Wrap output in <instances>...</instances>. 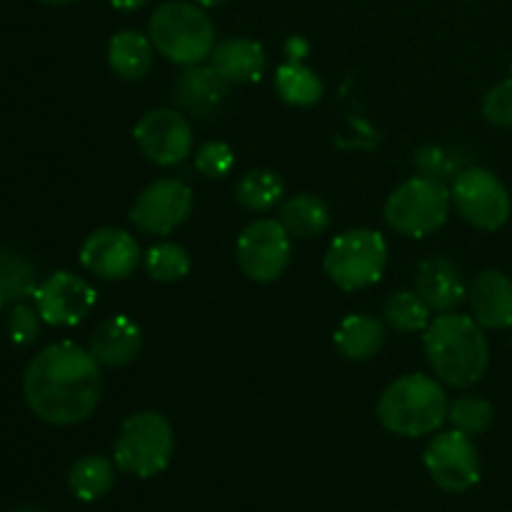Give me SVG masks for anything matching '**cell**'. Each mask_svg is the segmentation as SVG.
<instances>
[{"mask_svg":"<svg viewBox=\"0 0 512 512\" xmlns=\"http://www.w3.org/2000/svg\"><path fill=\"white\" fill-rule=\"evenodd\" d=\"M423 345L430 368L450 388H473L488 373V338L473 315H438L425 328Z\"/></svg>","mask_w":512,"mask_h":512,"instance_id":"2","label":"cell"},{"mask_svg":"<svg viewBox=\"0 0 512 512\" xmlns=\"http://www.w3.org/2000/svg\"><path fill=\"white\" fill-rule=\"evenodd\" d=\"M483 115L498 128H512V75L488 90L483 100Z\"/></svg>","mask_w":512,"mask_h":512,"instance_id":"32","label":"cell"},{"mask_svg":"<svg viewBox=\"0 0 512 512\" xmlns=\"http://www.w3.org/2000/svg\"><path fill=\"white\" fill-rule=\"evenodd\" d=\"M290 233L280 220H255L238 235V265L255 283H273L290 263Z\"/></svg>","mask_w":512,"mask_h":512,"instance_id":"10","label":"cell"},{"mask_svg":"<svg viewBox=\"0 0 512 512\" xmlns=\"http://www.w3.org/2000/svg\"><path fill=\"white\" fill-rule=\"evenodd\" d=\"M40 325H43V318H40L38 308L28 303H15L8 315V338L18 348H30L40 338Z\"/></svg>","mask_w":512,"mask_h":512,"instance_id":"30","label":"cell"},{"mask_svg":"<svg viewBox=\"0 0 512 512\" xmlns=\"http://www.w3.org/2000/svg\"><path fill=\"white\" fill-rule=\"evenodd\" d=\"M195 3H198L200 8H215V5H223L228 3V0H195Z\"/></svg>","mask_w":512,"mask_h":512,"instance_id":"36","label":"cell"},{"mask_svg":"<svg viewBox=\"0 0 512 512\" xmlns=\"http://www.w3.org/2000/svg\"><path fill=\"white\" fill-rule=\"evenodd\" d=\"M208 60L218 70L220 78L230 85L255 83V80L263 78L265 63H268L263 45L250 38L220 40V43H215Z\"/></svg>","mask_w":512,"mask_h":512,"instance_id":"19","label":"cell"},{"mask_svg":"<svg viewBox=\"0 0 512 512\" xmlns=\"http://www.w3.org/2000/svg\"><path fill=\"white\" fill-rule=\"evenodd\" d=\"M325 273L340 290H363L383 278L388 265V243L378 230H345L325 253Z\"/></svg>","mask_w":512,"mask_h":512,"instance_id":"7","label":"cell"},{"mask_svg":"<svg viewBox=\"0 0 512 512\" xmlns=\"http://www.w3.org/2000/svg\"><path fill=\"white\" fill-rule=\"evenodd\" d=\"M115 460L103 455H85L75 460L68 473V488L83 503H95L105 498L115 485Z\"/></svg>","mask_w":512,"mask_h":512,"instance_id":"22","label":"cell"},{"mask_svg":"<svg viewBox=\"0 0 512 512\" xmlns=\"http://www.w3.org/2000/svg\"><path fill=\"white\" fill-rule=\"evenodd\" d=\"M193 213V190L178 178L150 183L130 210V223L148 235H170Z\"/></svg>","mask_w":512,"mask_h":512,"instance_id":"11","label":"cell"},{"mask_svg":"<svg viewBox=\"0 0 512 512\" xmlns=\"http://www.w3.org/2000/svg\"><path fill=\"white\" fill-rule=\"evenodd\" d=\"M0 290L8 303H23L38 290V270L33 260L13 248H0Z\"/></svg>","mask_w":512,"mask_h":512,"instance_id":"25","label":"cell"},{"mask_svg":"<svg viewBox=\"0 0 512 512\" xmlns=\"http://www.w3.org/2000/svg\"><path fill=\"white\" fill-rule=\"evenodd\" d=\"M145 3H148V0H110V5H113V8L125 10V13H130V10H140Z\"/></svg>","mask_w":512,"mask_h":512,"instance_id":"35","label":"cell"},{"mask_svg":"<svg viewBox=\"0 0 512 512\" xmlns=\"http://www.w3.org/2000/svg\"><path fill=\"white\" fill-rule=\"evenodd\" d=\"M285 53H288V60H293V63H303L305 53H308V43L295 35V38H290L288 45H285Z\"/></svg>","mask_w":512,"mask_h":512,"instance_id":"34","label":"cell"},{"mask_svg":"<svg viewBox=\"0 0 512 512\" xmlns=\"http://www.w3.org/2000/svg\"><path fill=\"white\" fill-rule=\"evenodd\" d=\"M415 165H418L420 175H428V178L440 180L443 183L445 178H455V158L445 153L438 145H428V148L418 150L415 155Z\"/></svg>","mask_w":512,"mask_h":512,"instance_id":"33","label":"cell"},{"mask_svg":"<svg viewBox=\"0 0 512 512\" xmlns=\"http://www.w3.org/2000/svg\"><path fill=\"white\" fill-rule=\"evenodd\" d=\"M155 48L148 35L138 30H120L108 43V65L118 78L140 80L153 68Z\"/></svg>","mask_w":512,"mask_h":512,"instance_id":"20","label":"cell"},{"mask_svg":"<svg viewBox=\"0 0 512 512\" xmlns=\"http://www.w3.org/2000/svg\"><path fill=\"white\" fill-rule=\"evenodd\" d=\"M415 293L435 313H453L468 295L460 268L448 258H428L415 275Z\"/></svg>","mask_w":512,"mask_h":512,"instance_id":"18","label":"cell"},{"mask_svg":"<svg viewBox=\"0 0 512 512\" xmlns=\"http://www.w3.org/2000/svg\"><path fill=\"white\" fill-rule=\"evenodd\" d=\"M175 450L173 425L155 410L135 413L120 425L115 465L135 478H155L170 465Z\"/></svg>","mask_w":512,"mask_h":512,"instance_id":"5","label":"cell"},{"mask_svg":"<svg viewBox=\"0 0 512 512\" xmlns=\"http://www.w3.org/2000/svg\"><path fill=\"white\" fill-rule=\"evenodd\" d=\"M458 213L480 230H500L510 220L512 200L503 180L488 168L460 170L450 185Z\"/></svg>","mask_w":512,"mask_h":512,"instance_id":"8","label":"cell"},{"mask_svg":"<svg viewBox=\"0 0 512 512\" xmlns=\"http://www.w3.org/2000/svg\"><path fill=\"white\" fill-rule=\"evenodd\" d=\"M430 313L433 310L423 303L418 293L410 290H400L388 298L383 308V318L390 328L400 330V333H418L430 325Z\"/></svg>","mask_w":512,"mask_h":512,"instance_id":"27","label":"cell"},{"mask_svg":"<svg viewBox=\"0 0 512 512\" xmlns=\"http://www.w3.org/2000/svg\"><path fill=\"white\" fill-rule=\"evenodd\" d=\"M230 83H225L213 65H188L173 85V98L193 118H208L228 98Z\"/></svg>","mask_w":512,"mask_h":512,"instance_id":"16","label":"cell"},{"mask_svg":"<svg viewBox=\"0 0 512 512\" xmlns=\"http://www.w3.org/2000/svg\"><path fill=\"white\" fill-rule=\"evenodd\" d=\"M283 180L273 170H250L235 185V200L250 213H265L283 198Z\"/></svg>","mask_w":512,"mask_h":512,"instance_id":"26","label":"cell"},{"mask_svg":"<svg viewBox=\"0 0 512 512\" xmlns=\"http://www.w3.org/2000/svg\"><path fill=\"white\" fill-rule=\"evenodd\" d=\"M275 88L280 98L295 108H310L323 98V80L303 63H293V60H285L278 68Z\"/></svg>","mask_w":512,"mask_h":512,"instance_id":"24","label":"cell"},{"mask_svg":"<svg viewBox=\"0 0 512 512\" xmlns=\"http://www.w3.org/2000/svg\"><path fill=\"white\" fill-rule=\"evenodd\" d=\"M510 75H512V60H510Z\"/></svg>","mask_w":512,"mask_h":512,"instance_id":"40","label":"cell"},{"mask_svg":"<svg viewBox=\"0 0 512 512\" xmlns=\"http://www.w3.org/2000/svg\"><path fill=\"white\" fill-rule=\"evenodd\" d=\"M133 135L145 158L163 168L183 163L193 155V128L188 118L173 108H155L145 113Z\"/></svg>","mask_w":512,"mask_h":512,"instance_id":"12","label":"cell"},{"mask_svg":"<svg viewBox=\"0 0 512 512\" xmlns=\"http://www.w3.org/2000/svg\"><path fill=\"white\" fill-rule=\"evenodd\" d=\"M145 270L158 283H178L190 273V255L183 245L160 243L145 255Z\"/></svg>","mask_w":512,"mask_h":512,"instance_id":"29","label":"cell"},{"mask_svg":"<svg viewBox=\"0 0 512 512\" xmlns=\"http://www.w3.org/2000/svg\"><path fill=\"white\" fill-rule=\"evenodd\" d=\"M235 165V153L230 145L218 143V140H210V143H203L195 153V168H198L200 175L215 180L225 178V175L233 170Z\"/></svg>","mask_w":512,"mask_h":512,"instance_id":"31","label":"cell"},{"mask_svg":"<svg viewBox=\"0 0 512 512\" xmlns=\"http://www.w3.org/2000/svg\"><path fill=\"white\" fill-rule=\"evenodd\" d=\"M45 5H65V3H73V0H40Z\"/></svg>","mask_w":512,"mask_h":512,"instance_id":"37","label":"cell"},{"mask_svg":"<svg viewBox=\"0 0 512 512\" xmlns=\"http://www.w3.org/2000/svg\"><path fill=\"white\" fill-rule=\"evenodd\" d=\"M385 343V328L373 315H348L335 330V345L348 360H370Z\"/></svg>","mask_w":512,"mask_h":512,"instance_id":"21","label":"cell"},{"mask_svg":"<svg viewBox=\"0 0 512 512\" xmlns=\"http://www.w3.org/2000/svg\"><path fill=\"white\" fill-rule=\"evenodd\" d=\"M33 298L43 323L53 328H73L83 323L85 315L98 303L93 285L68 270H58L48 280H43Z\"/></svg>","mask_w":512,"mask_h":512,"instance_id":"13","label":"cell"},{"mask_svg":"<svg viewBox=\"0 0 512 512\" xmlns=\"http://www.w3.org/2000/svg\"><path fill=\"white\" fill-rule=\"evenodd\" d=\"M80 265L100 280H125L138 270V240L120 228H98L80 248Z\"/></svg>","mask_w":512,"mask_h":512,"instance_id":"14","label":"cell"},{"mask_svg":"<svg viewBox=\"0 0 512 512\" xmlns=\"http://www.w3.org/2000/svg\"><path fill=\"white\" fill-rule=\"evenodd\" d=\"M5 303H8V298H5V293H3V290H0V313H3Z\"/></svg>","mask_w":512,"mask_h":512,"instance_id":"39","label":"cell"},{"mask_svg":"<svg viewBox=\"0 0 512 512\" xmlns=\"http://www.w3.org/2000/svg\"><path fill=\"white\" fill-rule=\"evenodd\" d=\"M450 190L428 175L400 183L385 203V220L393 230L408 238H425L443 228L450 215Z\"/></svg>","mask_w":512,"mask_h":512,"instance_id":"6","label":"cell"},{"mask_svg":"<svg viewBox=\"0 0 512 512\" xmlns=\"http://www.w3.org/2000/svg\"><path fill=\"white\" fill-rule=\"evenodd\" d=\"M493 418L495 410L490 400L478 398V395H463L448 405V423L453 425V430H460L470 438L483 435L493 425Z\"/></svg>","mask_w":512,"mask_h":512,"instance_id":"28","label":"cell"},{"mask_svg":"<svg viewBox=\"0 0 512 512\" xmlns=\"http://www.w3.org/2000/svg\"><path fill=\"white\" fill-rule=\"evenodd\" d=\"M143 345L140 325L128 315H110L100 320L88 340V350L105 368H123L133 363Z\"/></svg>","mask_w":512,"mask_h":512,"instance_id":"15","label":"cell"},{"mask_svg":"<svg viewBox=\"0 0 512 512\" xmlns=\"http://www.w3.org/2000/svg\"><path fill=\"white\" fill-rule=\"evenodd\" d=\"M13 512H43V510L33 508V505H25V508H18V510H13Z\"/></svg>","mask_w":512,"mask_h":512,"instance_id":"38","label":"cell"},{"mask_svg":"<svg viewBox=\"0 0 512 512\" xmlns=\"http://www.w3.org/2000/svg\"><path fill=\"white\" fill-rule=\"evenodd\" d=\"M448 405V395L438 380L413 373L385 388L378 403V418L390 433L420 438L443 428L448 420Z\"/></svg>","mask_w":512,"mask_h":512,"instance_id":"3","label":"cell"},{"mask_svg":"<svg viewBox=\"0 0 512 512\" xmlns=\"http://www.w3.org/2000/svg\"><path fill=\"white\" fill-rule=\"evenodd\" d=\"M23 395L33 415L55 428H70L95 413L103 395L100 363L90 350L63 340L33 355L23 375Z\"/></svg>","mask_w":512,"mask_h":512,"instance_id":"1","label":"cell"},{"mask_svg":"<svg viewBox=\"0 0 512 512\" xmlns=\"http://www.w3.org/2000/svg\"><path fill=\"white\" fill-rule=\"evenodd\" d=\"M280 223L290 238H315L330 225V210L318 195H295L280 208Z\"/></svg>","mask_w":512,"mask_h":512,"instance_id":"23","label":"cell"},{"mask_svg":"<svg viewBox=\"0 0 512 512\" xmlns=\"http://www.w3.org/2000/svg\"><path fill=\"white\" fill-rule=\"evenodd\" d=\"M470 310L480 328H512V280L500 270H485L468 290Z\"/></svg>","mask_w":512,"mask_h":512,"instance_id":"17","label":"cell"},{"mask_svg":"<svg viewBox=\"0 0 512 512\" xmlns=\"http://www.w3.org/2000/svg\"><path fill=\"white\" fill-rule=\"evenodd\" d=\"M428 475L445 493H468L480 483V455L473 438L460 430L438 433L423 453Z\"/></svg>","mask_w":512,"mask_h":512,"instance_id":"9","label":"cell"},{"mask_svg":"<svg viewBox=\"0 0 512 512\" xmlns=\"http://www.w3.org/2000/svg\"><path fill=\"white\" fill-rule=\"evenodd\" d=\"M148 38L165 60L175 65H200L215 48L213 20L198 3L168 0L158 5L148 23Z\"/></svg>","mask_w":512,"mask_h":512,"instance_id":"4","label":"cell"}]
</instances>
